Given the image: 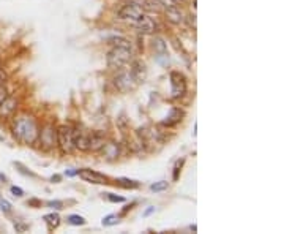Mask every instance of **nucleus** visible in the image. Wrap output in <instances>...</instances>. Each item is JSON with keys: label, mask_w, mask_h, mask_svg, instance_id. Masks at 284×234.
Masks as SVG:
<instances>
[{"label": "nucleus", "mask_w": 284, "mask_h": 234, "mask_svg": "<svg viewBox=\"0 0 284 234\" xmlns=\"http://www.w3.org/2000/svg\"><path fill=\"white\" fill-rule=\"evenodd\" d=\"M13 135L16 136V140L24 142V144H34L38 140V127L34 117L30 116H18L13 119Z\"/></svg>", "instance_id": "f257e3e1"}, {"label": "nucleus", "mask_w": 284, "mask_h": 234, "mask_svg": "<svg viewBox=\"0 0 284 234\" xmlns=\"http://www.w3.org/2000/svg\"><path fill=\"white\" fill-rule=\"evenodd\" d=\"M133 54H131V49H128V47H120V46H112V49L108 52V65L111 68H125L126 63H129L131 60Z\"/></svg>", "instance_id": "f03ea898"}, {"label": "nucleus", "mask_w": 284, "mask_h": 234, "mask_svg": "<svg viewBox=\"0 0 284 234\" xmlns=\"http://www.w3.org/2000/svg\"><path fill=\"white\" fill-rule=\"evenodd\" d=\"M57 142L65 154H70L75 149V144H73V128L68 125H62L57 132Z\"/></svg>", "instance_id": "7ed1b4c3"}, {"label": "nucleus", "mask_w": 284, "mask_h": 234, "mask_svg": "<svg viewBox=\"0 0 284 234\" xmlns=\"http://www.w3.org/2000/svg\"><path fill=\"white\" fill-rule=\"evenodd\" d=\"M142 14H144V10L139 5L134 3V2H129L128 5L122 6V10L119 11V18L122 21H126L129 24H133V22H136L137 19H139Z\"/></svg>", "instance_id": "20e7f679"}, {"label": "nucleus", "mask_w": 284, "mask_h": 234, "mask_svg": "<svg viewBox=\"0 0 284 234\" xmlns=\"http://www.w3.org/2000/svg\"><path fill=\"white\" fill-rule=\"evenodd\" d=\"M133 26L136 27V30L139 32V34H144V35L155 34L157 29H158V24L155 22V19H153L152 16H149V14H145V13L136 22H133Z\"/></svg>", "instance_id": "39448f33"}, {"label": "nucleus", "mask_w": 284, "mask_h": 234, "mask_svg": "<svg viewBox=\"0 0 284 234\" xmlns=\"http://www.w3.org/2000/svg\"><path fill=\"white\" fill-rule=\"evenodd\" d=\"M170 86H172V98H182L186 94V81L185 76L178 71L170 73Z\"/></svg>", "instance_id": "423d86ee"}, {"label": "nucleus", "mask_w": 284, "mask_h": 234, "mask_svg": "<svg viewBox=\"0 0 284 234\" xmlns=\"http://www.w3.org/2000/svg\"><path fill=\"white\" fill-rule=\"evenodd\" d=\"M122 71L116 76V79H114V84H116V87L119 89V91L122 92H126L129 91V89H133L136 86V81L133 79V75L129 70H123L120 68Z\"/></svg>", "instance_id": "0eeeda50"}, {"label": "nucleus", "mask_w": 284, "mask_h": 234, "mask_svg": "<svg viewBox=\"0 0 284 234\" xmlns=\"http://www.w3.org/2000/svg\"><path fill=\"white\" fill-rule=\"evenodd\" d=\"M40 142H41L43 149H51L57 142V132L52 125H46L43 128L41 135H40Z\"/></svg>", "instance_id": "6e6552de"}, {"label": "nucleus", "mask_w": 284, "mask_h": 234, "mask_svg": "<svg viewBox=\"0 0 284 234\" xmlns=\"http://www.w3.org/2000/svg\"><path fill=\"white\" fill-rule=\"evenodd\" d=\"M78 176H79L82 181L90 182V184H98V185L108 184V177H106V176H103V174L96 173V171H92V169H79Z\"/></svg>", "instance_id": "1a4fd4ad"}, {"label": "nucleus", "mask_w": 284, "mask_h": 234, "mask_svg": "<svg viewBox=\"0 0 284 234\" xmlns=\"http://www.w3.org/2000/svg\"><path fill=\"white\" fill-rule=\"evenodd\" d=\"M131 75H133V79L136 81V84H141L145 81L147 78V68H145V63L141 62V60H134L133 65H131Z\"/></svg>", "instance_id": "9d476101"}, {"label": "nucleus", "mask_w": 284, "mask_h": 234, "mask_svg": "<svg viewBox=\"0 0 284 234\" xmlns=\"http://www.w3.org/2000/svg\"><path fill=\"white\" fill-rule=\"evenodd\" d=\"M73 144H75V149L87 152L88 150V133L73 132Z\"/></svg>", "instance_id": "9b49d317"}, {"label": "nucleus", "mask_w": 284, "mask_h": 234, "mask_svg": "<svg viewBox=\"0 0 284 234\" xmlns=\"http://www.w3.org/2000/svg\"><path fill=\"white\" fill-rule=\"evenodd\" d=\"M104 144L106 142H104V136L101 133H88V150H101Z\"/></svg>", "instance_id": "f8f14e48"}, {"label": "nucleus", "mask_w": 284, "mask_h": 234, "mask_svg": "<svg viewBox=\"0 0 284 234\" xmlns=\"http://www.w3.org/2000/svg\"><path fill=\"white\" fill-rule=\"evenodd\" d=\"M166 18L169 22H172V24H182L183 22V13L177 5H172V6L166 8Z\"/></svg>", "instance_id": "ddd939ff"}, {"label": "nucleus", "mask_w": 284, "mask_h": 234, "mask_svg": "<svg viewBox=\"0 0 284 234\" xmlns=\"http://www.w3.org/2000/svg\"><path fill=\"white\" fill-rule=\"evenodd\" d=\"M16 109V100L13 98V96L8 95L5 101L0 104V117H8V116H11L13 112Z\"/></svg>", "instance_id": "4468645a"}, {"label": "nucleus", "mask_w": 284, "mask_h": 234, "mask_svg": "<svg viewBox=\"0 0 284 234\" xmlns=\"http://www.w3.org/2000/svg\"><path fill=\"white\" fill-rule=\"evenodd\" d=\"M183 117V111L180 108H172L170 112L167 114V117L163 120V125H167V127H172L175 124H178Z\"/></svg>", "instance_id": "2eb2a0df"}, {"label": "nucleus", "mask_w": 284, "mask_h": 234, "mask_svg": "<svg viewBox=\"0 0 284 234\" xmlns=\"http://www.w3.org/2000/svg\"><path fill=\"white\" fill-rule=\"evenodd\" d=\"M131 2L139 5L144 11H158L161 8V3L158 0H131Z\"/></svg>", "instance_id": "dca6fc26"}, {"label": "nucleus", "mask_w": 284, "mask_h": 234, "mask_svg": "<svg viewBox=\"0 0 284 234\" xmlns=\"http://www.w3.org/2000/svg\"><path fill=\"white\" fill-rule=\"evenodd\" d=\"M44 222L49 230H55L60 225V217H59V214H47V215H44Z\"/></svg>", "instance_id": "f3484780"}, {"label": "nucleus", "mask_w": 284, "mask_h": 234, "mask_svg": "<svg viewBox=\"0 0 284 234\" xmlns=\"http://www.w3.org/2000/svg\"><path fill=\"white\" fill-rule=\"evenodd\" d=\"M103 154L106 155V157H109V158H116V157L119 155V147H117V144H114V142H111V144H104V146H103Z\"/></svg>", "instance_id": "a211bd4d"}, {"label": "nucleus", "mask_w": 284, "mask_h": 234, "mask_svg": "<svg viewBox=\"0 0 284 234\" xmlns=\"http://www.w3.org/2000/svg\"><path fill=\"white\" fill-rule=\"evenodd\" d=\"M153 49H155L158 54H166L167 52V46L164 43V40L155 38V42H153Z\"/></svg>", "instance_id": "6ab92c4d"}, {"label": "nucleus", "mask_w": 284, "mask_h": 234, "mask_svg": "<svg viewBox=\"0 0 284 234\" xmlns=\"http://www.w3.org/2000/svg\"><path fill=\"white\" fill-rule=\"evenodd\" d=\"M117 182H119V185H122V187H125V188H137L139 187V182L126 179V177H122V179H119Z\"/></svg>", "instance_id": "aec40b11"}, {"label": "nucleus", "mask_w": 284, "mask_h": 234, "mask_svg": "<svg viewBox=\"0 0 284 234\" xmlns=\"http://www.w3.org/2000/svg\"><path fill=\"white\" fill-rule=\"evenodd\" d=\"M68 223L73 225V227H81V225H85V220H84V217H81V215H70Z\"/></svg>", "instance_id": "412c9836"}, {"label": "nucleus", "mask_w": 284, "mask_h": 234, "mask_svg": "<svg viewBox=\"0 0 284 234\" xmlns=\"http://www.w3.org/2000/svg\"><path fill=\"white\" fill-rule=\"evenodd\" d=\"M119 223V217L117 215H108L106 219L103 220L104 227H112V225H117Z\"/></svg>", "instance_id": "4be33fe9"}, {"label": "nucleus", "mask_w": 284, "mask_h": 234, "mask_svg": "<svg viewBox=\"0 0 284 234\" xmlns=\"http://www.w3.org/2000/svg\"><path fill=\"white\" fill-rule=\"evenodd\" d=\"M166 188H167V182H164V181L153 184L152 187H150V190H152V191H163V190H166Z\"/></svg>", "instance_id": "5701e85b"}, {"label": "nucleus", "mask_w": 284, "mask_h": 234, "mask_svg": "<svg viewBox=\"0 0 284 234\" xmlns=\"http://www.w3.org/2000/svg\"><path fill=\"white\" fill-rule=\"evenodd\" d=\"M8 96V91L5 86H0V104H2L5 101V98Z\"/></svg>", "instance_id": "b1692460"}, {"label": "nucleus", "mask_w": 284, "mask_h": 234, "mask_svg": "<svg viewBox=\"0 0 284 234\" xmlns=\"http://www.w3.org/2000/svg\"><path fill=\"white\" fill-rule=\"evenodd\" d=\"M108 198H109V201H112V203H123L125 201V198L116 196V195H112V193H108Z\"/></svg>", "instance_id": "393cba45"}, {"label": "nucleus", "mask_w": 284, "mask_h": 234, "mask_svg": "<svg viewBox=\"0 0 284 234\" xmlns=\"http://www.w3.org/2000/svg\"><path fill=\"white\" fill-rule=\"evenodd\" d=\"M0 207H2V211H5V212H10V211H11L10 203H8V201H5V199L0 201Z\"/></svg>", "instance_id": "a878e982"}, {"label": "nucleus", "mask_w": 284, "mask_h": 234, "mask_svg": "<svg viewBox=\"0 0 284 234\" xmlns=\"http://www.w3.org/2000/svg\"><path fill=\"white\" fill-rule=\"evenodd\" d=\"M182 163H183V160L182 161H178V163L175 165V168H174V181H177L178 179V173H180V168H182Z\"/></svg>", "instance_id": "bb28decb"}, {"label": "nucleus", "mask_w": 284, "mask_h": 234, "mask_svg": "<svg viewBox=\"0 0 284 234\" xmlns=\"http://www.w3.org/2000/svg\"><path fill=\"white\" fill-rule=\"evenodd\" d=\"M11 193H13L14 196H22L24 195L22 188H19V187H11Z\"/></svg>", "instance_id": "cd10ccee"}, {"label": "nucleus", "mask_w": 284, "mask_h": 234, "mask_svg": "<svg viewBox=\"0 0 284 234\" xmlns=\"http://www.w3.org/2000/svg\"><path fill=\"white\" fill-rule=\"evenodd\" d=\"M5 81H6V73L5 70H2V67H0V86H3Z\"/></svg>", "instance_id": "c85d7f7f"}, {"label": "nucleus", "mask_w": 284, "mask_h": 234, "mask_svg": "<svg viewBox=\"0 0 284 234\" xmlns=\"http://www.w3.org/2000/svg\"><path fill=\"white\" fill-rule=\"evenodd\" d=\"M62 203H60V201H51V203H49V207H52V209H62Z\"/></svg>", "instance_id": "c756f323"}, {"label": "nucleus", "mask_w": 284, "mask_h": 234, "mask_svg": "<svg viewBox=\"0 0 284 234\" xmlns=\"http://www.w3.org/2000/svg\"><path fill=\"white\" fill-rule=\"evenodd\" d=\"M153 211H155V207H150V209H147V211H145V215H150Z\"/></svg>", "instance_id": "7c9ffc66"}, {"label": "nucleus", "mask_w": 284, "mask_h": 234, "mask_svg": "<svg viewBox=\"0 0 284 234\" xmlns=\"http://www.w3.org/2000/svg\"><path fill=\"white\" fill-rule=\"evenodd\" d=\"M0 140H2V136H0Z\"/></svg>", "instance_id": "2f4dec72"}]
</instances>
